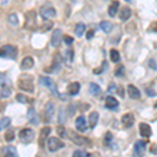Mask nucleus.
Instances as JSON below:
<instances>
[{
    "instance_id": "obj_1",
    "label": "nucleus",
    "mask_w": 157,
    "mask_h": 157,
    "mask_svg": "<svg viewBox=\"0 0 157 157\" xmlns=\"http://www.w3.org/2000/svg\"><path fill=\"white\" fill-rule=\"evenodd\" d=\"M18 87L19 89L26 91V92L33 93L35 91L34 85V77L29 73H23L18 78Z\"/></svg>"
},
{
    "instance_id": "obj_2",
    "label": "nucleus",
    "mask_w": 157,
    "mask_h": 157,
    "mask_svg": "<svg viewBox=\"0 0 157 157\" xmlns=\"http://www.w3.org/2000/svg\"><path fill=\"white\" fill-rule=\"evenodd\" d=\"M65 137L69 138L73 144L78 146H86V145H91L90 140L87 137H83V136L78 135V133H75V131L68 129L66 130V134H65Z\"/></svg>"
},
{
    "instance_id": "obj_3",
    "label": "nucleus",
    "mask_w": 157,
    "mask_h": 157,
    "mask_svg": "<svg viewBox=\"0 0 157 157\" xmlns=\"http://www.w3.org/2000/svg\"><path fill=\"white\" fill-rule=\"evenodd\" d=\"M18 55V49L16 46L11 44L3 45L2 47H0V58L3 59H10V60H15Z\"/></svg>"
},
{
    "instance_id": "obj_4",
    "label": "nucleus",
    "mask_w": 157,
    "mask_h": 157,
    "mask_svg": "<svg viewBox=\"0 0 157 157\" xmlns=\"http://www.w3.org/2000/svg\"><path fill=\"white\" fill-rule=\"evenodd\" d=\"M24 29L29 30H36L38 29L37 24V15L35 11H29L25 14V22H24Z\"/></svg>"
},
{
    "instance_id": "obj_5",
    "label": "nucleus",
    "mask_w": 157,
    "mask_h": 157,
    "mask_svg": "<svg viewBox=\"0 0 157 157\" xmlns=\"http://www.w3.org/2000/svg\"><path fill=\"white\" fill-rule=\"evenodd\" d=\"M18 136H19L20 141H21L22 144L27 145V144H29L33 141V139H34V137H35V132L32 130V129L25 128V129H22V130L20 131Z\"/></svg>"
},
{
    "instance_id": "obj_6",
    "label": "nucleus",
    "mask_w": 157,
    "mask_h": 157,
    "mask_svg": "<svg viewBox=\"0 0 157 157\" xmlns=\"http://www.w3.org/2000/svg\"><path fill=\"white\" fill-rule=\"evenodd\" d=\"M61 67H62V58H61V55L55 54L52 66L49 68H45V71L47 73H57L61 70Z\"/></svg>"
},
{
    "instance_id": "obj_7",
    "label": "nucleus",
    "mask_w": 157,
    "mask_h": 157,
    "mask_svg": "<svg viewBox=\"0 0 157 157\" xmlns=\"http://www.w3.org/2000/svg\"><path fill=\"white\" fill-rule=\"evenodd\" d=\"M65 144L63 143L61 139L57 137H50L47 138V148H48L49 152H56L60 149L64 148Z\"/></svg>"
},
{
    "instance_id": "obj_8",
    "label": "nucleus",
    "mask_w": 157,
    "mask_h": 157,
    "mask_svg": "<svg viewBox=\"0 0 157 157\" xmlns=\"http://www.w3.org/2000/svg\"><path fill=\"white\" fill-rule=\"evenodd\" d=\"M40 14H41V17L44 20H48L50 18H54V17H56L57 12H56V10L52 6H44L41 7V10H40Z\"/></svg>"
},
{
    "instance_id": "obj_9",
    "label": "nucleus",
    "mask_w": 157,
    "mask_h": 157,
    "mask_svg": "<svg viewBox=\"0 0 157 157\" xmlns=\"http://www.w3.org/2000/svg\"><path fill=\"white\" fill-rule=\"evenodd\" d=\"M39 83H40V85L49 88L54 94H57V85L52 82V80L50 78H48V77H40L39 78Z\"/></svg>"
},
{
    "instance_id": "obj_10",
    "label": "nucleus",
    "mask_w": 157,
    "mask_h": 157,
    "mask_svg": "<svg viewBox=\"0 0 157 157\" xmlns=\"http://www.w3.org/2000/svg\"><path fill=\"white\" fill-rule=\"evenodd\" d=\"M55 114V105L52 102H48L44 109V121L45 123H49L52 121V116Z\"/></svg>"
},
{
    "instance_id": "obj_11",
    "label": "nucleus",
    "mask_w": 157,
    "mask_h": 157,
    "mask_svg": "<svg viewBox=\"0 0 157 157\" xmlns=\"http://www.w3.org/2000/svg\"><path fill=\"white\" fill-rule=\"evenodd\" d=\"M52 132V129L50 127H44L41 129L40 131V135H39V146L40 148H44L45 146V143H46L47 138H48V135Z\"/></svg>"
},
{
    "instance_id": "obj_12",
    "label": "nucleus",
    "mask_w": 157,
    "mask_h": 157,
    "mask_svg": "<svg viewBox=\"0 0 157 157\" xmlns=\"http://www.w3.org/2000/svg\"><path fill=\"white\" fill-rule=\"evenodd\" d=\"M139 134L141 137L149 138L152 135V129L147 123H140L139 124Z\"/></svg>"
},
{
    "instance_id": "obj_13",
    "label": "nucleus",
    "mask_w": 157,
    "mask_h": 157,
    "mask_svg": "<svg viewBox=\"0 0 157 157\" xmlns=\"http://www.w3.org/2000/svg\"><path fill=\"white\" fill-rule=\"evenodd\" d=\"M61 41H62V30L61 29H56L52 33V40H50V43L54 47H59L61 44Z\"/></svg>"
},
{
    "instance_id": "obj_14",
    "label": "nucleus",
    "mask_w": 157,
    "mask_h": 157,
    "mask_svg": "<svg viewBox=\"0 0 157 157\" xmlns=\"http://www.w3.org/2000/svg\"><path fill=\"white\" fill-rule=\"evenodd\" d=\"M134 121H135V117L132 113H126V114L123 115L121 117V124L125 128H131L134 125Z\"/></svg>"
},
{
    "instance_id": "obj_15",
    "label": "nucleus",
    "mask_w": 157,
    "mask_h": 157,
    "mask_svg": "<svg viewBox=\"0 0 157 157\" xmlns=\"http://www.w3.org/2000/svg\"><path fill=\"white\" fill-rule=\"evenodd\" d=\"M75 128H77V130L80 131V132H85V131L87 130V123H86L84 116L81 115L75 120Z\"/></svg>"
},
{
    "instance_id": "obj_16",
    "label": "nucleus",
    "mask_w": 157,
    "mask_h": 157,
    "mask_svg": "<svg viewBox=\"0 0 157 157\" xmlns=\"http://www.w3.org/2000/svg\"><path fill=\"white\" fill-rule=\"evenodd\" d=\"M146 151V141L143 140H138L135 143L134 146V153L136 156H141Z\"/></svg>"
},
{
    "instance_id": "obj_17",
    "label": "nucleus",
    "mask_w": 157,
    "mask_h": 157,
    "mask_svg": "<svg viewBox=\"0 0 157 157\" xmlns=\"http://www.w3.org/2000/svg\"><path fill=\"white\" fill-rule=\"evenodd\" d=\"M34 64H35L34 59H33L32 57H26L22 60L21 64H20V68H21L22 70H29L30 68L34 67Z\"/></svg>"
},
{
    "instance_id": "obj_18",
    "label": "nucleus",
    "mask_w": 157,
    "mask_h": 157,
    "mask_svg": "<svg viewBox=\"0 0 157 157\" xmlns=\"http://www.w3.org/2000/svg\"><path fill=\"white\" fill-rule=\"evenodd\" d=\"M128 94L132 100H139L140 98V91H139L137 88L134 85H129L128 86Z\"/></svg>"
},
{
    "instance_id": "obj_19",
    "label": "nucleus",
    "mask_w": 157,
    "mask_h": 157,
    "mask_svg": "<svg viewBox=\"0 0 157 157\" xmlns=\"http://www.w3.org/2000/svg\"><path fill=\"white\" fill-rule=\"evenodd\" d=\"M118 105H120L118 101L115 98H113L112 95H109L106 98V108L110 109V110H114L118 107Z\"/></svg>"
},
{
    "instance_id": "obj_20",
    "label": "nucleus",
    "mask_w": 157,
    "mask_h": 157,
    "mask_svg": "<svg viewBox=\"0 0 157 157\" xmlns=\"http://www.w3.org/2000/svg\"><path fill=\"white\" fill-rule=\"evenodd\" d=\"M27 121H29L30 124L33 125H38V115H37V112L34 108H29V111H27Z\"/></svg>"
},
{
    "instance_id": "obj_21",
    "label": "nucleus",
    "mask_w": 157,
    "mask_h": 157,
    "mask_svg": "<svg viewBox=\"0 0 157 157\" xmlns=\"http://www.w3.org/2000/svg\"><path fill=\"white\" fill-rule=\"evenodd\" d=\"M80 88H81V86L78 82L70 83V84L67 86V92L69 93V95H77L78 93L80 92Z\"/></svg>"
},
{
    "instance_id": "obj_22",
    "label": "nucleus",
    "mask_w": 157,
    "mask_h": 157,
    "mask_svg": "<svg viewBox=\"0 0 157 157\" xmlns=\"http://www.w3.org/2000/svg\"><path fill=\"white\" fill-rule=\"evenodd\" d=\"M118 7H120V2L117 1V0H114V1H112V3L108 7V15L110 17H115V15L117 14V10Z\"/></svg>"
},
{
    "instance_id": "obj_23",
    "label": "nucleus",
    "mask_w": 157,
    "mask_h": 157,
    "mask_svg": "<svg viewBox=\"0 0 157 157\" xmlns=\"http://www.w3.org/2000/svg\"><path fill=\"white\" fill-rule=\"evenodd\" d=\"M131 15H132V12H131L130 7L129 6H124L121 11V14H120V18L121 21H127V20L130 18Z\"/></svg>"
},
{
    "instance_id": "obj_24",
    "label": "nucleus",
    "mask_w": 157,
    "mask_h": 157,
    "mask_svg": "<svg viewBox=\"0 0 157 157\" xmlns=\"http://www.w3.org/2000/svg\"><path fill=\"white\" fill-rule=\"evenodd\" d=\"M2 154L4 156H9V157H17L18 156V153H17V150L14 148V147H6L2 150Z\"/></svg>"
},
{
    "instance_id": "obj_25",
    "label": "nucleus",
    "mask_w": 157,
    "mask_h": 157,
    "mask_svg": "<svg viewBox=\"0 0 157 157\" xmlns=\"http://www.w3.org/2000/svg\"><path fill=\"white\" fill-rule=\"evenodd\" d=\"M98 112H92V113H90V115H89V126H90V128L91 129H93L97 126V124H98Z\"/></svg>"
},
{
    "instance_id": "obj_26",
    "label": "nucleus",
    "mask_w": 157,
    "mask_h": 157,
    "mask_svg": "<svg viewBox=\"0 0 157 157\" xmlns=\"http://www.w3.org/2000/svg\"><path fill=\"white\" fill-rule=\"evenodd\" d=\"M73 59H75V54H73L72 49H67L65 52V57H64V61L66 64H71L73 62Z\"/></svg>"
},
{
    "instance_id": "obj_27",
    "label": "nucleus",
    "mask_w": 157,
    "mask_h": 157,
    "mask_svg": "<svg viewBox=\"0 0 157 157\" xmlns=\"http://www.w3.org/2000/svg\"><path fill=\"white\" fill-rule=\"evenodd\" d=\"M101 91H102L101 87L98 84H95V83H91L89 85V92L92 95H98L101 93Z\"/></svg>"
},
{
    "instance_id": "obj_28",
    "label": "nucleus",
    "mask_w": 157,
    "mask_h": 157,
    "mask_svg": "<svg viewBox=\"0 0 157 157\" xmlns=\"http://www.w3.org/2000/svg\"><path fill=\"white\" fill-rule=\"evenodd\" d=\"M100 27L106 33V34H108V33H110L111 30H112L113 26H112V24H111V22H109V21H102L100 23Z\"/></svg>"
},
{
    "instance_id": "obj_29",
    "label": "nucleus",
    "mask_w": 157,
    "mask_h": 157,
    "mask_svg": "<svg viewBox=\"0 0 157 157\" xmlns=\"http://www.w3.org/2000/svg\"><path fill=\"white\" fill-rule=\"evenodd\" d=\"M85 29H86V25L84 23H81L80 22V23H78L77 26H75V33L78 37H82L83 34H84V32H85Z\"/></svg>"
},
{
    "instance_id": "obj_30",
    "label": "nucleus",
    "mask_w": 157,
    "mask_h": 157,
    "mask_svg": "<svg viewBox=\"0 0 157 157\" xmlns=\"http://www.w3.org/2000/svg\"><path fill=\"white\" fill-rule=\"evenodd\" d=\"M11 94H12L11 87H9V86H4V87H1V90H0V97H1L2 98H9Z\"/></svg>"
},
{
    "instance_id": "obj_31",
    "label": "nucleus",
    "mask_w": 157,
    "mask_h": 157,
    "mask_svg": "<svg viewBox=\"0 0 157 157\" xmlns=\"http://www.w3.org/2000/svg\"><path fill=\"white\" fill-rule=\"evenodd\" d=\"M11 85V81L9 77L4 73H0V87H4V86Z\"/></svg>"
},
{
    "instance_id": "obj_32",
    "label": "nucleus",
    "mask_w": 157,
    "mask_h": 157,
    "mask_svg": "<svg viewBox=\"0 0 157 157\" xmlns=\"http://www.w3.org/2000/svg\"><path fill=\"white\" fill-rule=\"evenodd\" d=\"M110 59H111V61H112L113 63L120 62V60H121L120 52H118L116 49H111L110 50Z\"/></svg>"
},
{
    "instance_id": "obj_33",
    "label": "nucleus",
    "mask_w": 157,
    "mask_h": 157,
    "mask_svg": "<svg viewBox=\"0 0 157 157\" xmlns=\"http://www.w3.org/2000/svg\"><path fill=\"white\" fill-rule=\"evenodd\" d=\"M10 124H11V118H10V117L1 118V120H0V131L6 129L10 126Z\"/></svg>"
},
{
    "instance_id": "obj_34",
    "label": "nucleus",
    "mask_w": 157,
    "mask_h": 157,
    "mask_svg": "<svg viewBox=\"0 0 157 157\" xmlns=\"http://www.w3.org/2000/svg\"><path fill=\"white\" fill-rule=\"evenodd\" d=\"M4 138H6V141H13L15 139V132L14 130H7L6 134H4Z\"/></svg>"
},
{
    "instance_id": "obj_35",
    "label": "nucleus",
    "mask_w": 157,
    "mask_h": 157,
    "mask_svg": "<svg viewBox=\"0 0 157 157\" xmlns=\"http://www.w3.org/2000/svg\"><path fill=\"white\" fill-rule=\"evenodd\" d=\"M7 21L12 25H18V17H17L16 14H11L7 17Z\"/></svg>"
},
{
    "instance_id": "obj_36",
    "label": "nucleus",
    "mask_w": 157,
    "mask_h": 157,
    "mask_svg": "<svg viewBox=\"0 0 157 157\" xmlns=\"http://www.w3.org/2000/svg\"><path fill=\"white\" fill-rule=\"evenodd\" d=\"M73 156L75 157H89L91 156V154L83 150H77L73 152Z\"/></svg>"
},
{
    "instance_id": "obj_37",
    "label": "nucleus",
    "mask_w": 157,
    "mask_h": 157,
    "mask_svg": "<svg viewBox=\"0 0 157 157\" xmlns=\"http://www.w3.org/2000/svg\"><path fill=\"white\" fill-rule=\"evenodd\" d=\"M114 75L115 77H124V75H125V67H124V65H120L116 68Z\"/></svg>"
},
{
    "instance_id": "obj_38",
    "label": "nucleus",
    "mask_w": 157,
    "mask_h": 157,
    "mask_svg": "<svg viewBox=\"0 0 157 157\" xmlns=\"http://www.w3.org/2000/svg\"><path fill=\"white\" fill-rule=\"evenodd\" d=\"M52 26H54V23H52V21H47L46 20L42 25V30L43 32H47V30H49Z\"/></svg>"
},
{
    "instance_id": "obj_39",
    "label": "nucleus",
    "mask_w": 157,
    "mask_h": 157,
    "mask_svg": "<svg viewBox=\"0 0 157 157\" xmlns=\"http://www.w3.org/2000/svg\"><path fill=\"white\" fill-rule=\"evenodd\" d=\"M111 141H112V134L110 132H107L105 134V137H104V144H105L106 146H108Z\"/></svg>"
},
{
    "instance_id": "obj_40",
    "label": "nucleus",
    "mask_w": 157,
    "mask_h": 157,
    "mask_svg": "<svg viewBox=\"0 0 157 157\" xmlns=\"http://www.w3.org/2000/svg\"><path fill=\"white\" fill-rule=\"evenodd\" d=\"M16 100L18 101L19 103H22V104L27 103V98L25 97L24 94H21V93H18V94L16 95Z\"/></svg>"
},
{
    "instance_id": "obj_41",
    "label": "nucleus",
    "mask_w": 157,
    "mask_h": 157,
    "mask_svg": "<svg viewBox=\"0 0 157 157\" xmlns=\"http://www.w3.org/2000/svg\"><path fill=\"white\" fill-rule=\"evenodd\" d=\"M57 132L61 136V137H65V134H66V129L63 127V126H60V127L57 128Z\"/></svg>"
},
{
    "instance_id": "obj_42",
    "label": "nucleus",
    "mask_w": 157,
    "mask_h": 157,
    "mask_svg": "<svg viewBox=\"0 0 157 157\" xmlns=\"http://www.w3.org/2000/svg\"><path fill=\"white\" fill-rule=\"evenodd\" d=\"M149 32H153V33H157V21H154L152 22L151 25L149 26L148 29Z\"/></svg>"
},
{
    "instance_id": "obj_43",
    "label": "nucleus",
    "mask_w": 157,
    "mask_h": 157,
    "mask_svg": "<svg viewBox=\"0 0 157 157\" xmlns=\"http://www.w3.org/2000/svg\"><path fill=\"white\" fill-rule=\"evenodd\" d=\"M106 65H107V62L105 61V62L103 63V67H100L98 69H94V70H93V72H94L95 75H100V73H103L104 69L106 68Z\"/></svg>"
},
{
    "instance_id": "obj_44",
    "label": "nucleus",
    "mask_w": 157,
    "mask_h": 157,
    "mask_svg": "<svg viewBox=\"0 0 157 157\" xmlns=\"http://www.w3.org/2000/svg\"><path fill=\"white\" fill-rule=\"evenodd\" d=\"M63 40H64V42L66 43L67 45H71L73 43V38L70 37V36H64Z\"/></svg>"
},
{
    "instance_id": "obj_45",
    "label": "nucleus",
    "mask_w": 157,
    "mask_h": 157,
    "mask_svg": "<svg viewBox=\"0 0 157 157\" xmlns=\"http://www.w3.org/2000/svg\"><path fill=\"white\" fill-rule=\"evenodd\" d=\"M115 89H117V87H116V85H115V84H113V83H111V84L108 86V92L114 93V92H116V90H115Z\"/></svg>"
},
{
    "instance_id": "obj_46",
    "label": "nucleus",
    "mask_w": 157,
    "mask_h": 157,
    "mask_svg": "<svg viewBox=\"0 0 157 157\" xmlns=\"http://www.w3.org/2000/svg\"><path fill=\"white\" fill-rule=\"evenodd\" d=\"M146 93L148 94V97H155L156 92L153 89H150V88H147L146 89Z\"/></svg>"
},
{
    "instance_id": "obj_47",
    "label": "nucleus",
    "mask_w": 157,
    "mask_h": 157,
    "mask_svg": "<svg viewBox=\"0 0 157 157\" xmlns=\"http://www.w3.org/2000/svg\"><path fill=\"white\" fill-rule=\"evenodd\" d=\"M150 152L152 154H155V155H157V144H152L151 148H150Z\"/></svg>"
},
{
    "instance_id": "obj_48",
    "label": "nucleus",
    "mask_w": 157,
    "mask_h": 157,
    "mask_svg": "<svg viewBox=\"0 0 157 157\" xmlns=\"http://www.w3.org/2000/svg\"><path fill=\"white\" fill-rule=\"evenodd\" d=\"M93 36H94V30H93V29L88 30L87 35H86V38H87V40H91L93 38Z\"/></svg>"
},
{
    "instance_id": "obj_49",
    "label": "nucleus",
    "mask_w": 157,
    "mask_h": 157,
    "mask_svg": "<svg viewBox=\"0 0 157 157\" xmlns=\"http://www.w3.org/2000/svg\"><path fill=\"white\" fill-rule=\"evenodd\" d=\"M149 66L152 67L153 69H156V68H157L156 64H155V61H154V60H151L150 62H149Z\"/></svg>"
},
{
    "instance_id": "obj_50",
    "label": "nucleus",
    "mask_w": 157,
    "mask_h": 157,
    "mask_svg": "<svg viewBox=\"0 0 157 157\" xmlns=\"http://www.w3.org/2000/svg\"><path fill=\"white\" fill-rule=\"evenodd\" d=\"M154 108H155V109H157V103L155 104V105H154Z\"/></svg>"
},
{
    "instance_id": "obj_51",
    "label": "nucleus",
    "mask_w": 157,
    "mask_h": 157,
    "mask_svg": "<svg viewBox=\"0 0 157 157\" xmlns=\"http://www.w3.org/2000/svg\"><path fill=\"white\" fill-rule=\"evenodd\" d=\"M126 1H127V2H130V1H131V0H126Z\"/></svg>"
}]
</instances>
